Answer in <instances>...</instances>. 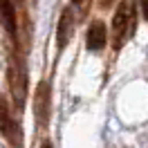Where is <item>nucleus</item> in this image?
Returning a JSON list of instances; mask_svg holds the SVG:
<instances>
[{"mask_svg":"<svg viewBox=\"0 0 148 148\" xmlns=\"http://www.w3.org/2000/svg\"><path fill=\"white\" fill-rule=\"evenodd\" d=\"M132 23V11L126 2H121L117 11H114V18H112V29H114V47H121V40L126 38Z\"/></svg>","mask_w":148,"mask_h":148,"instance_id":"f257e3e1","label":"nucleus"},{"mask_svg":"<svg viewBox=\"0 0 148 148\" xmlns=\"http://www.w3.org/2000/svg\"><path fill=\"white\" fill-rule=\"evenodd\" d=\"M106 43H108V29H106V25L103 23H92L90 25V29H88V36H85V45H88V49L90 52H99V49H103L106 47Z\"/></svg>","mask_w":148,"mask_h":148,"instance_id":"f03ea898","label":"nucleus"},{"mask_svg":"<svg viewBox=\"0 0 148 148\" xmlns=\"http://www.w3.org/2000/svg\"><path fill=\"white\" fill-rule=\"evenodd\" d=\"M0 23L7 29V34L11 38H16L18 34V23H16V7L11 0H0Z\"/></svg>","mask_w":148,"mask_h":148,"instance_id":"7ed1b4c3","label":"nucleus"},{"mask_svg":"<svg viewBox=\"0 0 148 148\" xmlns=\"http://www.w3.org/2000/svg\"><path fill=\"white\" fill-rule=\"evenodd\" d=\"M70 32H72V11L63 9L61 18H58V27H56V43H58V49H63L70 40Z\"/></svg>","mask_w":148,"mask_h":148,"instance_id":"20e7f679","label":"nucleus"},{"mask_svg":"<svg viewBox=\"0 0 148 148\" xmlns=\"http://www.w3.org/2000/svg\"><path fill=\"white\" fill-rule=\"evenodd\" d=\"M47 114H49V92H47V83L38 85L36 92V119L38 123H47Z\"/></svg>","mask_w":148,"mask_h":148,"instance_id":"39448f33","label":"nucleus"},{"mask_svg":"<svg viewBox=\"0 0 148 148\" xmlns=\"http://www.w3.org/2000/svg\"><path fill=\"white\" fill-rule=\"evenodd\" d=\"M11 128H14V123H11L9 114H7V110L0 106V132H2L5 137H9V139H11Z\"/></svg>","mask_w":148,"mask_h":148,"instance_id":"423d86ee","label":"nucleus"},{"mask_svg":"<svg viewBox=\"0 0 148 148\" xmlns=\"http://www.w3.org/2000/svg\"><path fill=\"white\" fill-rule=\"evenodd\" d=\"M139 5H141V16L148 20V0H139Z\"/></svg>","mask_w":148,"mask_h":148,"instance_id":"0eeeda50","label":"nucleus"},{"mask_svg":"<svg viewBox=\"0 0 148 148\" xmlns=\"http://www.w3.org/2000/svg\"><path fill=\"white\" fill-rule=\"evenodd\" d=\"M40 148H52V144H49V141H45V144H43Z\"/></svg>","mask_w":148,"mask_h":148,"instance_id":"6e6552de","label":"nucleus"},{"mask_svg":"<svg viewBox=\"0 0 148 148\" xmlns=\"http://www.w3.org/2000/svg\"><path fill=\"white\" fill-rule=\"evenodd\" d=\"M81 2H83V0H74V5H81Z\"/></svg>","mask_w":148,"mask_h":148,"instance_id":"1a4fd4ad","label":"nucleus"},{"mask_svg":"<svg viewBox=\"0 0 148 148\" xmlns=\"http://www.w3.org/2000/svg\"><path fill=\"white\" fill-rule=\"evenodd\" d=\"M16 2H23V0H16Z\"/></svg>","mask_w":148,"mask_h":148,"instance_id":"9d476101","label":"nucleus"}]
</instances>
